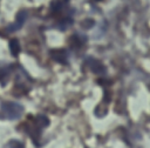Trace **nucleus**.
Here are the masks:
<instances>
[{
	"label": "nucleus",
	"instance_id": "obj_4",
	"mask_svg": "<svg viewBox=\"0 0 150 148\" xmlns=\"http://www.w3.org/2000/svg\"><path fill=\"white\" fill-rule=\"evenodd\" d=\"M52 55H53L54 60H56L59 62H62V63H63V61L61 59H66V54H64L63 51H54V52H52Z\"/></svg>",
	"mask_w": 150,
	"mask_h": 148
},
{
	"label": "nucleus",
	"instance_id": "obj_3",
	"mask_svg": "<svg viewBox=\"0 0 150 148\" xmlns=\"http://www.w3.org/2000/svg\"><path fill=\"white\" fill-rule=\"evenodd\" d=\"M9 48H11V52H12V54H13L14 56H16V55L19 54L20 46H19V42H18L16 39L11 40V42H9Z\"/></svg>",
	"mask_w": 150,
	"mask_h": 148
},
{
	"label": "nucleus",
	"instance_id": "obj_2",
	"mask_svg": "<svg viewBox=\"0 0 150 148\" xmlns=\"http://www.w3.org/2000/svg\"><path fill=\"white\" fill-rule=\"evenodd\" d=\"M25 19H26V13H25V12H21V13L18 15L16 22H15L14 25H12V26H11V28H8V29H11V32H13V31H15V29L20 28V27L23 25V22H25Z\"/></svg>",
	"mask_w": 150,
	"mask_h": 148
},
{
	"label": "nucleus",
	"instance_id": "obj_5",
	"mask_svg": "<svg viewBox=\"0 0 150 148\" xmlns=\"http://www.w3.org/2000/svg\"><path fill=\"white\" fill-rule=\"evenodd\" d=\"M2 74H4V72H0V76H1V75H2Z\"/></svg>",
	"mask_w": 150,
	"mask_h": 148
},
{
	"label": "nucleus",
	"instance_id": "obj_1",
	"mask_svg": "<svg viewBox=\"0 0 150 148\" xmlns=\"http://www.w3.org/2000/svg\"><path fill=\"white\" fill-rule=\"evenodd\" d=\"M2 109L6 113V115H8L9 117L11 115H14V117H16L22 112V108L20 107V105H16V103H6L4 105Z\"/></svg>",
	"mask_w": 150,
	"mask_h": 148
}]
</instances>
